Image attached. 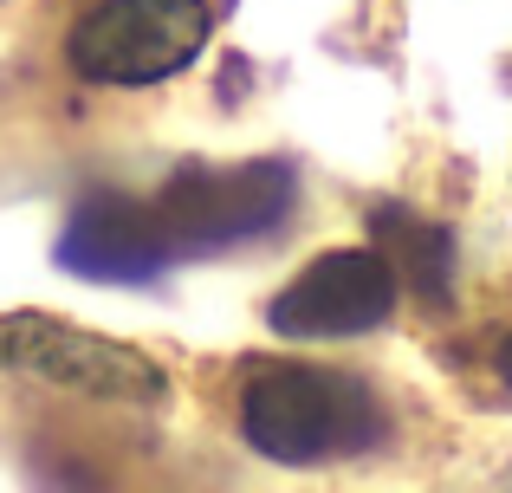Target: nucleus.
I'll return each mask as SVG.
<instances>
[{"mask_svg": "<svg viewBox=\"0 0 512 493\" xmlns=\"http://www.w3.org/2000/svg\"><path fill=\"white\" fill-rule=\"evenodd\" d=\"M240 442L273 468H325V461H357L396 435L389 403L363 377L331 364H299V357H260L240 377Z\"/></svg>", "mask_w": 512, "mask_h": 493, "instance_id": "nucleus-1", "label": "nucleus"}, {"mask_svg": "<svg viewBox=\"0 0 512 493\" xmlns=\"http://www.w3.org/2000/svg\"><path fill=\"white\" fill-rule=\"evenodd\" d=\"M299 208V169L286 156H253V163H182L150 195V215L163 241L182 260H208L240 241H266L286 228Z\"/></svg>", "mask_w": 512, "mask_h": 493, "instance_id": "nucleus-2", "label": "nucleus"}, {"mask_svg": "<svg viewBox=\"0 0 512 493\" xmlns=\"http://www.w3.org/2000/svg\"><path fill=\"white\" fill-rule=\"evenodd\" d=\"M0 370L26 383H52L65 396H85V403H111V409L169 403V370L150 351L52 312H0Z\"/></svg>", "mask_w": 512, "mask_h": 493, "instance_id": "nucleus-3", "label": "nucleus"}, {"mask_svg": "<svg viewBox=\"0 0 512 493\" xmlns=\"http://www.w3.org/2000/svg\"><path fill=\"white\" fill-rule=\"evenodd\" d=\"M214 33L208 0H91L65 33V65L85 85L143 91L188 72Z\"/></svg>", "mask_w": 512, "mask_h": 493, "instance_id": "nucleus-4", "label": "nucleus"}, {"mask_svg": "<svg viewBox=\"0 0 512 493\" xmlns=\"http://www.w3.org/2000/svg\"><path fill=\"white\" fill-rule=\"evenodd\" d=\"M402 286L376 247H325L266 299V331L286 344L370 338L396 318Z\"/></svg>", "mask_w": 512, "mask_h": 493, "instance_id": "nucleus-5", "label": "nucleus"}, {"mask_svg": "<svg viewBox=\"0 0 512 493\" xmlns=\"http://www.w3.org/2000/svg\"><path fill=\"white\" fill-rule=\"evenodd\" d=\"M59 266L104 286H150L175 266V253L150 215V195L91 189L59 228Z\"/></svg>", "mask_w": 512, "mask_h": 493, "instance_id": "nucleus-6", "label": "nucleus"}, {"mask_svg": "<svg viewBox=\"0 0 512 493\" xmlns=\"http://www.w3.org/2000/svg\"><path fill=\"white\" fill-rule=\"evenodd\" d=\"M370 234H376V253L396 266V286L422 312H448V299H454V228L415 215L409 202H383V208H370Z\"/></svg>", "mask_w": 512, "mask_h": 493, "instance_id": "nucleus-7", "label": "nucleus"}, {"mask_svg": "<svg viewBox=\"0 0 512 493\" xmlns=\"http://www.w3.org/2000/svg\"><path fill=\"white\" fill-rule=\"evenodd\" d=\"M493 370H500V383L512 390V331H506L500 344H493Z\"/></svg>", "mask_w": 512, "mask_h": 493, "instance_id": "nucleus-8", "label": "nucleus"}]
</instances>
